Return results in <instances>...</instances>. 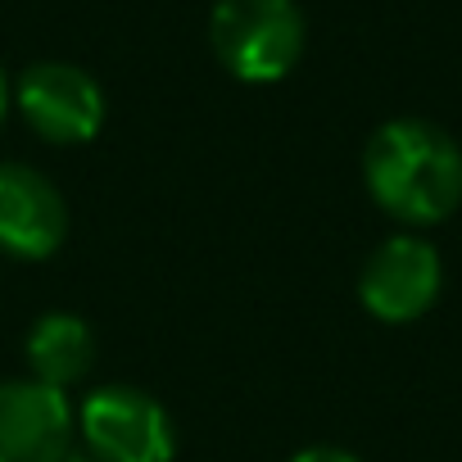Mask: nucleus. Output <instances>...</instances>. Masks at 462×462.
Masks as SVG:
<instances>
[{"label": "nucleus", "mask_w": 462, "mask_h": 462, "mask_svg": "<svg viewBox=\"0 0 462 462\" xmlns=\"http://www.w3.org/2000/svg\"><path fill=\"white\" fill-rule=\"evenodd\" d=\"M444 286V263L421 236H390L372 250L358 277V300L381 322H417Z\"/></svg>", "instance_id": "20e7f679"}, {"label": "nucleus", "mask_w": 462, "mask_h": 462, "mask_svg": "<svg viewBox=\"0 0 462 462\" xmlns=\"http://www.w3.org/2000/svg\"><path fill=\"white\" fill-rule=\"evenodd\" d=\"M291 462H358L349 448H336V444H313V448H304V453H295Z\"/></svg>", "instance_id": "1a4fd4ad"}, {"label": "nucleus", "mask_w": 462, "mask_h": 462, "mask_svg": "<svg viewBox=\"0 0 462 462\" xmlns=\"http://www.w3.org/2000/svg\"><path fill=\"white\" fill-rule=\"evenodd\" d=\"M372 199L412 226H435L462 204V145L426 118H390L363 150Z\"/></svg>", "instance_id": "f257e3e1"}, {"label": "nucleus", "mask_w": 462, "mask_h": 462, "mask_svg": "<svg viewBox=\"0 0 462 462\" xmlns=\"http://www.w3.org/2000/svg\"><path fill=\"white\" fill-rule=\"evenodd\" d=\"M28 367H32V381H42L51 390L78 385L96 367V336H91V327L78 313H46V318H37V327L28 331Z\"/></svg>", "instance_id": "6e6552de"}, {"label": "nucleus", "mask_w": 462, "mask_h": 462, "mask_svg": "<svg viewBox=\"0 0 462 462\" xmlns=\"http://www.w3.org/2000/svg\"><path fill=\"white\" fill-rule=\"evenodd\" d=\"M78 426L96 462H172L177 453L168 408L136 385H105L87 394Z\"/></svg>", "instance_id": "7ed1b4c3"}, {"label": "nucleus", "mask_w": 462, "mask_h": 462, "mask_svg": "<svg viewBox=\"0 0 462 462\" xmlns=\"http://www.w3.org/2000/svg\"><path fill=\"white\" fill-rule=\"evenodd\" d=\"M64 236V195L28 163H0V250L14 259H51Z\"/></svg>", "instance_id": "0eeeda50"}, {"label": "nucleus", "mask_w": 462, "mask_h": 462, "mask_svg": "<svg viewBox=\"0 0 462 462\" xmlns=\"http://www.w3.org/2000/svg\"><path fill=\"white\" fill-rule=\"evenodd\" d=\"M19 109L23 118L55 145H82L105 123V91L100 82L64 60H46L23 69L19 78Z\"/></svg>", "instance_id": "39448f33"}, {"label": "nucleus", "mask_w": 462, "mask_h": 462, "mask_svg": "<svg viewBox=\"0 0 462 462\" xmlns=\"http://www.w3.org/2000/svg\"><path fill=\"white\" fill-rule=\"evenodd\" d=\"M208 42L241 82H277L300 64L304 14L295 0H217L208 14Z\"/></svg>", "instance_id": "f03ea898"}, {"label": "nucleus", "mask_w": 462, "mask_h": 462, "mask_svg": "<svg viewBox=\"0 0 462 462\" xmlns=\"http://www.w3.org/2000/svg\"><path fill=\"white\" fill-rule=\"evenodd\" d=\"M5 109H10V82H5V69H0V123H5Z\"/></svg>", "instance_id": "9d476101"}, {"label": "nucleus", "mask_w": 462, "mask_h": 462, "mask_svg": "<svg viewBox=\"0 0 462 462\" xmlns=\"http://www.w3.org/2000/svg\"><path fill=\"white\" fill-rule=\"evenodd\" d=\"M73 448V408L42 381H0V462H64Z\"/></svg>", "instance_id": "423d86ee"}]
</instances>
